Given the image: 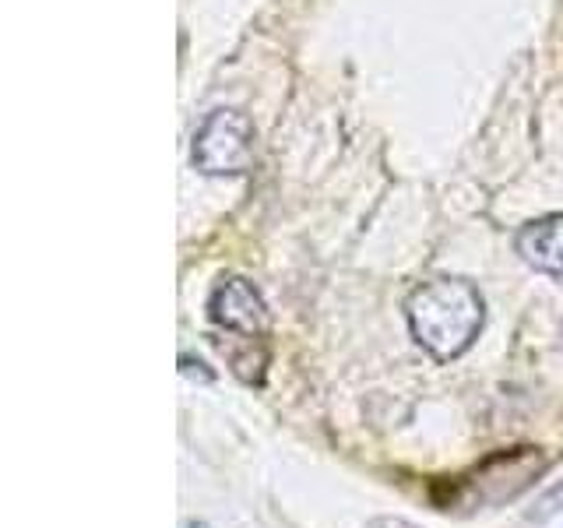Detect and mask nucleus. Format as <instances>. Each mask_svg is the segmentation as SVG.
<instances>
[{"instance_id":"obj_1","label":"nucleus","mask_w":563,"mask_h":528,"mask_svg":"<svg viewBox=\"0 0 563 528\" xmlns=\"http://www.w3.org/2000/svg\"><path fill=\"white\" fill-rule=\"evenodd\" d=\"M412 339L430 352L433 360L451 363L465 356L479 339L486 321L483 293L465 278H433L409 296L405 304Z\"/></svg>"},{"instance_id":"obj_2","label":"nucleus","mask_w":563,"mask_h":528,"mask_svg":"<svg viewBox=\"0 0 563 528\" xmlns=\"http://www.w3.org/2000/svg\"><path fill=\"white\" fill-rule=\"evenodd\" d=\"M194 166L205 176H240L254 163V123L240 110H216L194 134Z\"/></svg>"},{"instance_id":"obj_3","label":"nucleus","mask_w":563,"mask_h":528,"mask_svg":"<svg viewBox=\"0 0 563 528\" xmlns=\"http://www.w3.org/2000/svg\"><path fill=\"white\" fill-rule=\"evenodd\" d=\"M545 472V458L539 448H518V451H500L486 458L472 475L462 480V497L468 504H504L525 493L539 475Z\"/></svg>"},{"instance_id":"obj_4","label":"nucleus","mask_w":563,"mask_h":528,"mask_svg":"<svg viewBox=\"0 0 563 528\" xmlns=\"http://www.w3.org/2000/svg\"><path fill=\"white\" fill-rule=\"evenodd\" d=\"M208 314L219 328L229 334H243V339H261L268 331V307H264L254 282L240 275H225L219 282L208 299Z\"/></svg>"},{"instance_id":"obj_5","label":"nucleus","mask_w":563,"mask_h":528,"mask_svg":"<svg viewBox=\"0 0 563 528\" xmlns=\"http://www.w3.org/2000/svg\"><path fill=\"white\" fill-rule=\"evenodd\" d=\"M515 246L528 268L563 278V211L560 216H542L536 222H528L518 233Z\"/></svg>"},{"instance_id":"obj_6","label":"nucleus","mask_w":563,"mask_h":528,"mask_svg":"<svg viewBox=\"0 0 563 528\" xmlns=\"http://www.w3.org/2000/svg\"><path fill=\"white\" fill-rule=\"evenodd\" d=\"M184 528H208L205 521H184Z\"/></svg>"}]
</instances>
